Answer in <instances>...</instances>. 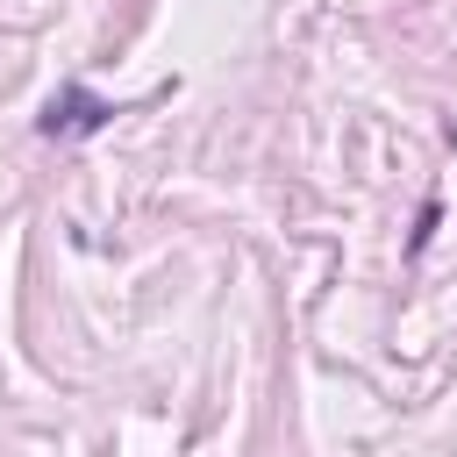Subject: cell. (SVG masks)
Listing matches in <instances>:
<instances>
[{"label":"cell","instance_id":"cell-1","mask_svg":"<svg viewBox=\"0 0 457 457\" xmlns=\"http://www.w3.org/2000/svg\"><path fill=\"white\" fill-rule=\"evenodd\" d=\"M121 107L114 100H100V93H86V86H57V100L43 107V136H93V129H107Z\"/></svg>","mask_w":457,"mask_h":457}]
</instances>
